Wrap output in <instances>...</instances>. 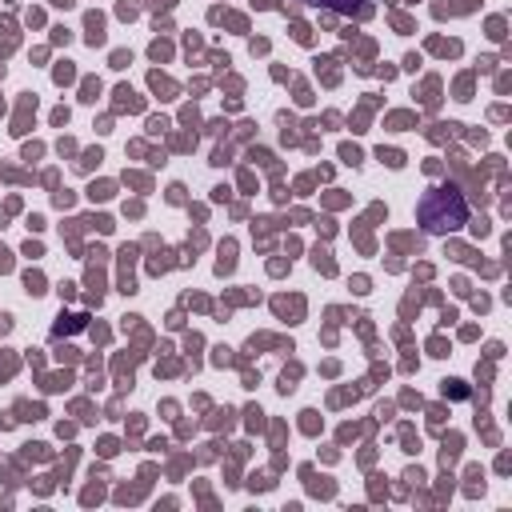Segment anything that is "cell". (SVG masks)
Masks as SVG:
<instances>
[{"mask_svg":"<svg viewBox=\"0 0 512 512\" xmlns=\"http://www.w3.org/2000/svg\"><path fill=\"white\" fill-rule=\"evenodd\" d=\"M416 220H420L424 232L448 236V232H456V228L468 224V200H464V192H460L456 184H436V188H428V192L420 196Z\"/></svg>","mask_w":512,"mask_h":512,"instance_id":"6da1fadb","label":"cell"},{"mask_svg":"<svg viewBox=\"0 0 512 512\" xmlns=\"http://www.w3.org/2000/svg\"><path fill=\"white\" fill-rule=\"evenodd\" d=\"M300 4H312V8H332V12H344V16H368L372 4L368 0H300Z\"/></svg>","mask_w":512,"mask_h":512,"instance_id":"7a4b0ae2","label":"cell"}]
</instances>
